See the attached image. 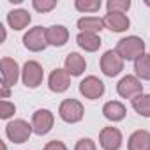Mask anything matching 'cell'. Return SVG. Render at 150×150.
Returning a JSON list of instances; mask_svg holds the SVG:
<instances>
[{
	"instance_id": "6da1fadb",
	"label": "cell",
	"mask_w": 150,
	"mask_h": 150,
	"mask_svg": "<svg viewBox=\"0 0 150 150\" xmlns=\"http://www.w3.org/2000/svg\"><path fill=\"white\" fill-rule=\"evenodd\" d=\"M115 51L122 57V60H132L136 62L141 55H145V41L138 35H127L117 42Z\"/></svg>"
},
{
	"instance_id": "7a4b0ae2",
	"label": "cell",
	"mask_w": 150,
	"mask_h": 150,
	"mask_svg": "<svg viewBox=\"0 0 150 150\" xmlns=\"http://www.w3.org/2000/svg\"><path fill=\"white\" fill-rule=\"evenodd\" d=\"M58 117L65 122V124H78L83 120L85 117V108L78 99H64L58 106Z\"/></svg>"
},
{
	"instance_id": "3957f363",
	"label": "cell",
	"mask_w": 150,
	"mask_h": 150,
	"mask_svg": "<svg viewBox=\"0 0 150 150\" xmlns=\"http://www.w3.org/2000/svg\"><path fill=\"white\" fill-rule=\"evenodd\" d=\"M32 132H34L32 124H28L23 118L11 120L6 125V136H7V139L13 141V143H16V145H21V143L28 141V138L32 136Z\"/></svg>"
},
{
	"instance_id": "277c9868",
	"label": "cell",
	"mask_w": 150,
	"mask_h": 150,
	"mask_svg": "<svg viewBox=\"0 0 150 150\" xmlns=\"http://www.w3.org/2000/svg\"><path fill=\"white\" fill-rule=\"evenodd\" d=\"M44 80V71H42V65L35 60H28L23 64V69H21V81L27 88L34 90L37 88Z\"/></svg>"
},
{
	"instance_id": "5b68a950",
	"label": "cell",
	"mask_w": 150,
	"mask_h": 150,
	"mask_svg": "<svg viewBox=\"0 0 150 150\" xmlns=\"http://www.w3.org/2000/svg\"><path fill=\"white\" fill-rule=\"evenodd\" d=\"M99 65H101V71L104 76L108 78H115L124 71V60L122 57L115 51V50H108L103 53L101 60H99Z\"/></svg>"
},
{
	"instance_id": "8992f818",
	"label": "cell",
	"mask_w": 150,
	"mask_h": 150,
	"mask_svg": "<svg viewBox=\"0 0 150 150\" xmlns=\"http://www.w3.org/2000/svg\"><path fill=\"white\" fill-rule=\"evenodd\" d=\"M23 46L28 50V51H34V53H39V51H44L48 44V39H46V28L37 25L34 28H30L25 35H23Z\"/></svg>"
},
{
	"instance_id": "52a82bcc",
	"label": "cell",
	"mask_w": 150,
	"mask_h": 150,
	"mask_svg": "<svg viewBox=\"0 0 150 150\" xmlns=\"http://www.w3.org/2000/svg\"><path fill=\"white\" fill-rule=\"evenodd\" d=\"M117 94L122 97V99H134L138 96L143 94V85H141V80L134 74H127L124 76L118 83H117Z\"/></svg>"
},
{
	"instance_id": "ba28073f",
	"label": "cell",
	"mask_w": 150,
	"mask_h": 150,
	"mask_svg": "<svg viewBox=\"0 0 150 150\" xmlns=\"http://www.w3.org/2000/svg\"><path fill=\"white\" fill-rule=\"evenodd\" d=\"M32 129L37 136H44L48 134L51 129H53V124H55V115L46 110V108H41V110H35L34 115H32Z\"/></svg>"
},
{
	"instance_id": "9c48e42d",
	"label": "cell",
	"mask_w": 150,
	"mask_h": 150,
	"mask_svg": "<svg viewBox=\"0 0 150 150\" xmlns=\"http://www.w3.org/2000/svg\"><path fill=\"white\" fill-rule=\"evenodd\" d=\"M104 92H106V87L97 76H87L85 80L80 81V94L88 101L101 99L104 96Z\"/></svg>"
},
{
	"instance_id": "30bf717a",
	"label": "cell",
	"mask_w": 150,
	"mask_h": 150,
	"mask_svg": "<svg viewBox=\"0 0 150 150\" xmlns=\"http://www.w3.org/2000/svg\"><path fill=\"white\" fill-rule=\"evenodd\" d=\"M122 143H124V136H122L120 129H117L113 125H108V127L101 129L99 145H101L103 150H120Z\"/></svg>"
},
{
	"instance_id": "8fae6325",
	"label": "cell",
	"mask_w": 150,
	"mask_h": 150,
	"mask_svg": "<svg viewBox=\"0 0 150 150\" xmlns=\"http://www.w3.org/2000/svg\"><path fill=\"white\" fill-rule=\"evenodd\" d=\"M0 65H2V85L6 87H14L21 76V69L18 65V62L14 58H9V57H4L0 60Z\"/></svg>"
},
{
	"instance_id": "7c38bea8",
	"label": "cell",
	"mask_w": 150,
	"mask_h": 150,
	"mask_svg": "<svg viewBox=\"0 0 150 150\" xmlns=\"http://www.w3.org/2000/svg\"><path fill=\"white\" fill-rule=\"evenodd\" d=\"M71 87V74L65 69H53L48 76V88L55 94H62Z\"/></svg>"
},
{
	"instance_id": "4fadbf2b",
	"label": "cell",
	"mask_w": 150,
	"mask_h": 150,
	"mask_svg": "<svg viewBox=\"0 0 150 150\" xmlns=\"http://www.w3.org/2000/svg\"><path fill=\"white\" fill-rule=\"evenodd\" d=\"M103 21H104L106 28H110L111 32H117V34L125 32L131 27V20L125 13H106Z\"/></svg>"
},
{
	"instance_id": "5bb4252c",
	"label": "cell",
	"mask_w": 150,
	"mask_h": 150,
	"mask_svg": "<svg viewBox=\"0 0 150 150\" xmlns=\"http://www.w3.org/2000/svg\"><path fill=\"white\" fill-rule=\"evenodd\" d=\"M64 69L71 74V76H81L87 69V60L85 57H81L80 53L76 51H71L67 57H65V62H64Z\"/></svg>"
},
{
	"instance_id": "9a60e30c",
	"label": "cell",
	"mask_w": 150,
	"mask_h": 150,
	"mask_svg": "<svg viewBox=\"0 0 150 150\" xmlns=\"http://www.w3.org/2000/svg\"><path fill=\"white\" fill-rule=\"evenodd\" d=\"M46 39H48L50 46L60 48L69 41V30L64 25H51L46 28Z\"/></svg>"
},
{
	"instance_id": "2e32d148",
	"label": "cell",
	"mask_w": 150,
	"mask_h": 150,
	"mask_svg": "<svg viewBox=\"0 0 150 150\" xmlns=\"http://www.w3.org/2000/svg\"><path fill=\"white\" fill-rule=\"evenodd\" d=\"M103 115L110 122H122L127 115V110L120 101H108L103 106Z\"/></svg>"
},
{
	"instance_id": "e0dca14e",
	"label": "cell",
	"mask_w": 150,
	"mask_h": 150,
	"mask_svg": "<svg viewBox=\"0 0 150 150\" xmlns=\"http://www.w3.org/2000/svg\"><path fill=\"white\" fill-rule=\"evenodd\" d=\"M127 150H150V132L146 129L134 131L127 139Z\"/></svg>"
},
{
	"instance_id": "ac0fdd59",
	"label": "cell",
	"mask_w": 150,
	"mask_h": 150,
	"mask_svg": "<svg viewBox=\"0 0 150 150\" xmlns=\"http://www.w3.org/2000/svg\"><path fill=\"white\" fill-rule=\"evenodd\" d=\"M30 21H32V16L25 9H14L7 14V23L13 30H23L28 27Z\"/></svg>"
},
{
	"instance_id": "d6986e66",
	"label": "cell",
	"mask_w": 150,
	"mask_h": 150,
	"mask_svg": "<svg viewBox=\"0 0 150 150\" xmlns=\"http://www.w3.org/2000/svg\"><path fill=\"white\" fill-rule=\"evenodd\" d=\"M76 42H78V46H80L81 50H85V51H88V53L97 51V50L101 48V44H103L99 34H87V32H80V34L76 35Z\"/></svg>"
},
{
	"instance_id": "ffe728a7",
	"label": "cell",
	"mask_w": 150,
	"mask_h": 150,
	"mask_svg": "<svg viewBox=\"0 0 150 150\" xmlns=\"http://www.w3.org/2000/svg\"><path fill=\"white\" fill-rule=\"evenodd\" d=\"M76 25H78L80 32H87V34H99L103 28H106L103 18H99V16H83L78 20Z\"/></svg>"
},
{
	"instance_id": "44dd1931",
	"label": "cell",
	"mask_w": 150,
	"mask_h": 150,
	"mask_svg": "<svg viewBox=\"0 0 150 150\" xmlns=\"http://www.w3.org/2000/svg\"><path fill=\"white\" fill-rule=\"evenodd\" d=\"M134 72L136 76L143 81H150V53L141 55L134 62Z\"/></svg>"
},
{
	"instance_id": "7402d4cb",
	"label": "cell",
	"mask_w": 150,
	"mask_h": 150,
	"mask_svg": "<svg viewBox=\"0 0 150 150\" xmlns=\"http://www.w3.org/2000/svg\"><path fill=\"white\" fill-rule=\"evenodd\" d=\"M131 106L139 117L150 118V94H141V96L134 97L131 101Z\"/></svg>"
},
{
	"instance_id": "603a6c76",
	"label": "cell",
	"mask_w": 150,
	"mask_h": 150,
	"mask_svg": "<svg viewBox=\"0 0 150 150\" xmlns=\"http://www.w3.org/2000/svg\"><path fill=\"white\" fill-rule=\"evenodd\" d=\"M74 7L80 13H97L103 7V2L101 0H76Z\"/></svg>"
},
{
	"instance_id": "cb8c5ba5",
	"label": "cell",
	"mask_w": 150,
	"mask_h": 150,
	"mask_svg": "<svg viewBox=\"0 0 150 150\" xmlns=\"http://www.w3.org/2000/svg\"><path fill=\"white\" fill-rule=\"evenodd\" d=\"M106 9L108 13H127L131 9V0H108Z\"/></svg>"
},
{
	"instance_id": "d4e9b609",
	"label": "cell",
	"mask_w": 150,
	"mask_h": 150,
	"mask_svg": "<svg viewBox=\"0 0 150 150\" xmlns=\"http://www.w3.org/2000/svg\"><path fill=\"white\" fill-rule=\"evenodd\" d=\"M32 7L37 13L44 14V13H50L57 7V0H32Z\"/></svg>"
},
{
	"instance_id": "484cf974",
	"label": "cell",
	"mask_w": 150,
	"mask_h": 150,
	"mask_svg": "<svg viewBox=\"0 0 150 150\" xmlns=\"http://www.w3.org/2000/svg\"><path fill=\"white\" fill-rule=\"evenodd\" d=\"M14 113H16L14 103H9L7 99H2V101H0V118H2V120H9Z\"/></svg>"
},
{
	"instance_id": "4316f807",
	"label": "cell",
	"mask_w": 150,
	"mask_h": 150,
	"mask_svg": "<svg viewBox=\"0 0 150 150\" xmlns=\"http://www.w3.org/2000/svg\"><path fill=\"white\" fill-rule=\"evenodd\" d=\"M74 150H97V145L90 138H80L74 145Z\"/></svg>"
},
{
	"instance_id": "83f0119b",
	"label": "cell",
	"mask_w": 150,
	"mask_h": 150,
	"mask_svg": "<svg viewBox=\"0 0 150 150\" xmlns=\"http://www.w3.org/2000/svg\"><path fill=\"white\" fill-rule=\"evenodd\" d=\"M42 150H67V146H65V143L60 141V139H51V141H48V143L44 145Z\"/></svg>"
},
{
	"instance_id": "f1b7e54d",
	"label": "cell",
	"mask_w": 150,
	"mask_h": 150,
	"mask_svg": "<svg viewBox=\"0 0 150 150\" xmlns=\"http://www.w3.org/2000/svg\"><path fill=\"white\" fill-rule=\"evenodd\" d=\"M0 88H2V99H9V97H11V88H9V87L0 85Z\"/></svg>"
},
{
	"instance_id": "f546056e",
	"label": "cell",
	"mask_w": 150,
	"mask_h": 150,
	"mask_svg": "<svg viewBox=\"0 0 150 150\" xmlns=\"http://www.w3.org/2000/svg\"><path fill=\"white\" fill-rule=\"evenodd\" d=\"M2 150H7V146H6V143H2Z\"/></svg>"
},
{
	"instance_id": "4dcf8cb0",
	"label": "cell",
	"mask_w": 150,
	"mask_h": 150,
	"mask_svg": "<svg viewBox=\"0 0 150 150\" xmlns=\"http://www.w3.org/2000/svg\"><path fill=\"white\" fill-rule=\"evenodd\" d=\"M145 4H146V6H150V2H148V0H145Z\"/></svg>"
}]
</instances>
